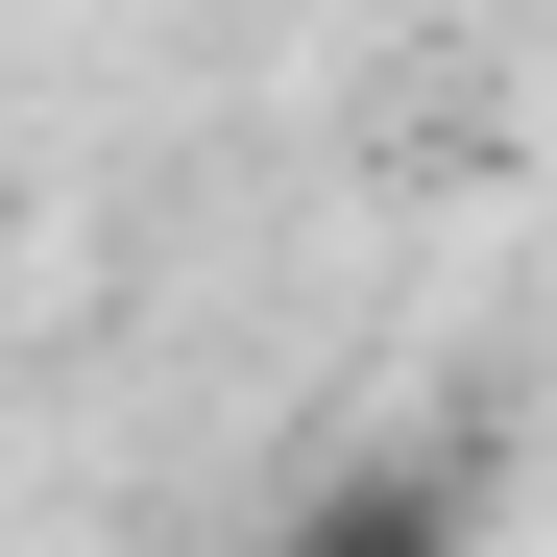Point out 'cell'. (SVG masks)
Returning <instances> with one entry per match:
<instances>
[{
  "label": "cell",
  "mask_w": 557,
  "mask_h": 557,
  "mask_svg": "<svg viewBox=\"0 0 557 557\" xmlns=\"http://www.w3.org/2000/svg\"><path fill=\"white\" fill-rule=\"evenodd\" d=\"M243 557H485V460H460V436H363V460H315Z\"/></svg>",
  "instance_id": "obj_1"
}]
</instances>
